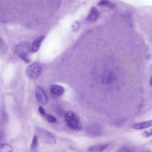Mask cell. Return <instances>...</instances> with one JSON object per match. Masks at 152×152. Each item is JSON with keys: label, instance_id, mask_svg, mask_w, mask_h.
<instances>
[{"label": "cell", "instance_id": "cell-17", "mask_svg": "<svg viewBox=\"0 0 152 152\" xmlns=\"http://www.w3.org/2000/svg\"><path fill=\"white\" fill-rule=\"evenodd\" d=\"M142 134L145 137H149L152 135V129L150 130V132L144 131L143 132Z\"/></svg>", "mask_w": 152, "mask_h": 152}, {"label": "cell", "instance_id": "cell-3", "mask_svg": "<svg viewBox=\"0 0 152 152\" xmlns=\"http://www.w3.org/2000/svg\"><path fill=\"white\" fill-rule=\"evenodd\" d=\"M37 135L44 143L54 144L56 142V139L54 136L50 132L43 129L39 128L37 130Z\"/></svg>", "mask_w": 152, "mask_h": 152}, {"label": "cell", "instance_id": "cell-13", "mask_svg": "<svg viewBox=\"0 0 152 152\" xmlns=\"http://www.w3.org/2000/svg\"><path fill=\"white\" fill-rule=\"evenodd\" d=\"M0 152H13V149L9 144H2L0 145Z\"/></svg>", "mask_w": 152, "mask_h": 152}, {"label": "cell", "instance_id": "cell-4", "mask_svg": "<svg viewBox=\"0 0 152 152\" xmlns=\"http://www.w3.org/2000/svg\"><path fill=\"white\" fill-rule=\"evenodd\" d=\"M42 71V67L40 64L37 62L30 65L26 69V73L28 77L32 79H35L40 75Z\"/></svg>", "mask_w": 152, "mask_h": 152}, {"label": "cell", "instance_id": "cell-16", "mask_svg": "<svg viewBox=\"0 0 152 152\" xmlns=\"http://www.w3.org/2000/svg\"><path fill=\"white\" fill-rule=\"evenodd\" d=\"M110 2L108 0H101L98 2V5L99 6H107L110 7Z\"/></svg>", "mask_w": 152, "mask_h": 152}, {"label": "cell", "instance_id": "cell-8", "mask_svg": "<svg viewBox=\"0 0 152 152\" xmlns=\"http://www.w3.org/2000/svg\"><path fill=\"white\" fill-rule=\"evenodd\" d=\"M44 38V35H41L34 41L31 47V51L32 52L35 53L38 50Z\"/></svg>", "mask_w": 152, "mask_h": 152}, {"label": "cell", "instance_id": "cell-9", "mask_svg": "<svg viewBox=\"0 0 152 152\" xmlns=\"http://www.w3.org/2000/svg\"><path fill=\"white\" fill-rule=\"evenodd\" d=\"M99 13L96 9L92 7L87 18V20L89 21H95L99 17Z\"/></svg>", "mask_w": 152, "mask_h": 152}, {"label": "cell", "instance_id": "cell-2", "mask_svg": "<svg viewBox=\"0 0 152 152\" xmlns=\"http://www.w3.org/2000/svg\"><path fill=\"white\" fill-rule=\"evenodd\" d=\"M15 51L19 56L25 62H29L28 56L31 51V47L28 42H23L19 44L16 47Z\"/></svg>", "mask_w": 152, "mask_h": 152}, {"label": "cell", "instance_id": "cell-18", "mask_svg": "<svg viewBox=\"0 0 152 152\" xmlns=\"http://www.w3.org/2000/svg\"><path fill=\"white\" fill-rule=\"evenodd\" d=\"M39 113L43 116L46 114L44 109L43 107L41 106L39 107Z\"/></svg>", "mask_w": 152, "mask_h": 152}, {"label": "cell", "instance_id": "cell-11", "mask_svg": "<svg viewBox=\"0 0 152 152\" xmlns=\"http://www.w3.org/2000/svg\"><path fill=\"white\" fill-rule=\"evenodd\" d=\"M152 125V120H149L134 124L133 127L135 129L141 130L148 127Z\"/></svg>", "mask_w": 152, "mask_h": 152}, {"label": "cell", "instance_id": "cell-1", "mask_svg": "<svg viewBox=\"0 0 152 152\" xmlns=\"http://www.w3.org/2000/svg\"><path fill=\"white\" fill-rule=\"evenodd\" d=\"M64 118L67 126L72 130L79 131L81 129V122L79 117L74 112L71 111L67 112L64 114Z\"/></svg>", "mask_w": 152, "mask_h": 152}, {"label": "cell", "instance_id": "cell-20", "mask_svg": "<svg viewBox=\"0 0 152 152\" xmlns=\"http://www.w3.org/2000/svg\"><path fill=\"white\" fill-rule=\"evenodd\" d=\"M149 83L150 86L152 87V75L150 79Z\"/></svg>", "mask_w": 152, "mask_h": 152}, {"label": "cell", "instance_id": "cell-14", "mask_svg": "<svg viewBox=\"0 0 152 152\" xmlns=\"http://www.w3.org/2000/svg\"><path fill=\"white\" fill-rule=\"evenodd\" d=\"M119 152H136L134 149L132 147L124 145L121 147L119 150Z\"/></svg>", "mask_w": 152, "mask_h": 152}, {"label": "cell", "instance_id": "cell-12", "mask_svg": "<svg viewBox=\"0 0 152 152\" xmlns=\"http://www.w3.org/2000/svg\"><path fill=\"white\" fill-rule=\"evenodd\" d=\"M38 141L37 136L34 135L30 146V152H38Z\"/></svg>", "mask_w": 152, "mask_h": 152}, {"label": "cell", "instance_id": "cell-5", "mask_svg": "<svg viewBox=\"0 0 152 152\" xmlns=\"http://www.w3.org/2000/svg\"><path fill=\"white\" fill-rule=\"evenodd\" d=\"M86 131L88 136L96 137L101 135L102 132V129L99 125L94 124L88 126L86 129Z\"/></svg>", "mask_w": 152, "mask_h": 152}, {"label": "cell", "instance_id": "cell-10", "mask_svg": "<svg viewBox=\"0 0 152 152\" xmlns=\"http://www.w3.org/2000/svg\"><path fill=\"white\" fill-rule=\"evenodd\" d=\"M50 90L52 93L58 96L62 95L64 91V88L58 85H52L50 87Z\"/></svg>", "mask_w": 152, "mask_h": 152}, {"label": "cell", "instance_id": "cell-15", "mask_svg": "<svg viewBox=\"0 0 152 152\" xmlns=\"http://www.w3.org/2000/svg\"><path fill=\"white\" fill-rule=\"evenodd\" d=\"M44 116L49 122L51 123H54L56 121V118L53 116L46 114Z\"/></svg>", "mask_w": 152, "mask_h": 152}, {"label": "cell", "instance_id": "cell-7", "mask_svg": "<svg viewBox=\"0 0 152 152\" xmlns=\"http://www.w3.org/2000/svg\"><path fill=\"white\" fill-rule=\"evenodd\" d=\"M109 143L95 145L89 147L87 150L91 152H102L109 146Z\"/></svg>", "mask_w": 152, "mask_h": 152}, {"label": "cell", "instance_id": "cell-6", "mask_svg": "<svg viewBox=\"0 0 152 152\" xmlns=\"http://www.w3.org/2000/svg\"><path fill=\"white\" fill-rule=\"evenodd\" d=\"M36 97L37 101L41 104L46 105L48 102V98L43 90L39 87L35 89Z\"/></svg>", "mask_w": 152, "mask_h": 152}, {"label": "cell", "instance_id": "cell-19", "mask_svg": "<svg viewBox=\"0 0 152 152\" xmlns=\"http://www.w3.org/2000/svg\"><path fill=\"white\" fill-rule=\"evenodd\" d=\"M142 152H151L149 149H145L143 150Z\"/></svg>", "mask_w": 152, "mask_h": 152}]
</instances>
